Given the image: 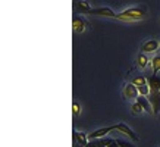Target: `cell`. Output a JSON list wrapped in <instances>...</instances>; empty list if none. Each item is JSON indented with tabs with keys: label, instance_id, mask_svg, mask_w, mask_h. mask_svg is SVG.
Listing matches in <instances>:
<instances>
[{
	"label": "cell",
	"instance_id": "6da1fadb",
	"mask_svg": "<svg viewBox=\"0 0 160 147\" xmlns=\"http://www.w3.org/2000/svg\"><path fill=\"white\" fill-rule=\"evenodd\" d=\"M146 15H147V10L144 8H131V9H125L121 13H116V19L126 21V22L141 21L146 18Z\"/></svg>",
	"mask_w": 160,
	"mask_h": 147
},
{
	"label": "cell",
	"instance_id": "7a4b0ae2",
	"mask_svg": "<svg viewBox=\"0 0 160 147\" xmlns=\"http://www.w3.org/2000/svg\"><path fill=\"white\" fill-rule=\"evenodd\" d=\"M123 96H125V99H128V100H137V99L140 97L138 87L132 83H126L125 87H123Z\"/></svg>",
	"mask_w": 160,
	"mask_h": 147
},
{
	"label": "cell",
	"instance_id": "3957f363",
	"mask_svg": "<svg viewBox=\"0 0 160 147\" xmlns=\"http://www.w3.org/2000/svg\"><path fill=\"white\" fill-rule=\"evenodd\" d=\"M85 27H87V22L84 19L82 16H73L72 19V29L75 34H82L84 31H85Z\"/></svg>",
	"mask_w": 160,
	"mask_h": 147
},
{
	"label": "cell",
	"instance_id": "277c9868",
	"mask_svg": "<svg viewBox=\"0 0 160 147\" xmlns=\"http://www.w3.org/2000/svg\"><path fill=\"white\" fill-rule=\"evenodd\" d=\"M148 100H150L151 106H153L154 115H157V113L160 112V90H151Z\"/></svg>",
	"mask_w": 160,
	"mask_h": 147
},
{
	"label": "cell",
	"instance_id": "5b68a950",
	"mask_svg": "<svg viewBox=\"0 0 160 147\" xmlns=\"http://www.w3.org/2000/svg\"><path fill=\"white\" fill-rule=\"evenodd\" d=\"M115 129V125H112V127H106V128H98L96 131H92L88 134V138L90 140H98V138H104L109 134L110 131Z\"/></svg>",
	"mask_w": 160,
	"mask_h": 147
},
{
	"label": "cell",
	"instance_id": "8992f818",
	"mask_svg": "<svg viewBox=\"0 0 160 147\" xmlns=\"http://www.w3.org/2000/svg\"><path fill=\"white\" fill-rule=\"evenodd\" d=\"M73 8H75V12L78 13H90L91 12V6L90 3H87L85 0H73Z\"/></svg>",
	"mask_w": 160,
	"mask_h": 147
},
{
	"label": "cell",
	"instance_id": "52a82bcc",
	"mask_svg": "<svg viewBox=\"0 0 160 147\" xmlns=\"http://www.w3.org/2000/svg\"><path fill=\"white\" fill-rule=\"evenodd\" d=\"M159 47H160L159 40H147V41H144L142 46H141V52H142V53H153V52H156Z\"/></svg>",
	"mask_w": 160,
	"mask_h": 147
},
{
	"label": "cell",
	"instance_id": "ba28073f",
	"mask_svg": "<svg viewBox=\"0 0 160 147\" xmlns=\"http://www.w3.org/2000/svg\"><path fill=\"white\" fill-rule=\"evenodd\" d=\"M115 129H116V131H119V132H122V134H125V135H128V137L131 138V140H134V141H138L137 134L132 131L128 125H125V124H116V125H115Z\"/></svg>",
	"mask_w": 160,
	"mask_h": 147
},
{
	"label": "cell",
	"instance_id": "9c48e42d",
	"mask_svg": "<svg viewBox=\"0 0 160 147\" xmlns=\"http://www.w3.org/2000/svg\"><path fill=\"white\" fill-rule=\"evenodd\" d=\"M90 15H100V16H107V18H116V13L110 8H96V9H91Z\"/></svg>",
	"mask_w": 160,
	"mask_h": 147
},
{
	"label": "cell",
	"instance_id": "30bf717a",
	"mask_svg": "<svg viewBox=\"0 0 160 147\" xmlns=\"http://www.w3.org/2000/svg\"><path fill=\"white\" fill-rule=\"evenodd\" d=\"M88 140H90V138H88V134L73 129V141L77 143V144H81V146L85 147L88 144Z\"/></svg>",
	"mask_w": 160,
	"mask_h": 147
},
{
	"label": "cell",
	"instance_id": "8fae6325",
	"mask_svg": "<svg viewBox=\"0 0 160 147\" xmlns=\"http://www.w3.org/2000/svg\"><path fill=\"white\" fill-rule=\"evenodd\" d=\"M137 102L142 106L144 112L150 113V115H151V113L154 115V112H153V106H151V103H150V100H148V97H146V96H140V97L137 99Z\"/></svg>",
	"mask_w": 160,
	"mask_h": 147
},
{
	"label": "cell",
	"instance_id": "7c38bea8",
	"mask_svg": "<svg viewBox=\"0 0 160 147\" xmlns=\"http://www.w3.org/2000/svg\"><path fill=\"white\" fill-rule=\"evenodd\" d=\"M148 58H147V54L146 53H142L141 52L138 56H137V65H138V68L140 69H146L147 68V65H148Z\"/></svg>",
	"mask_w": 160,
	"mask_h": 147
},
{
	"label": "cell",
	"instance_id": "4fadbf2b",
	"mask_svg": "<svg viewBox=\"0 0 160 147\" xmlns=\"http://www.w3.org/2000/svg\"><path fill=\"white\" fill-rule=\"evenodd\" d=\"M151 65H153V75H157L160 71V56H156V58L151 59Z\"/></svg>",
	"mask_w": 160,
	"mask_h": 147
},
{
	"label": "cell",
	"instance_id": "5bb4252c",
	"mask_svg": "<svg viewBox=\"0 0 160 147\" xmlns=\"http://www.w3.org/2000/svg\"><path fill=\"white\" fill-rule=\"evenodd\" d=\"M131 110H132V113H134V115H141V113L144 112V109H142V106H141L140 103L137 102H134L132 103V106H131Z\"/></svg>",
	"mask_w": 160,
	"mask_h": 147
},
{
	"label": "cell",
	"instance_id": "9a60e30c",
	"mask_svg": "<svg viewBox=\"0 0 160 147\" xmlns=\"http://www.w3.org/2000/svg\"><path fill=\"white\" fill-rule=\"evenodd\" d=\"M131 83L135 84L137 87H140V85H146V84H148V81H147L144 77H134Z\"/></svg>",
	"mask_w": 160,
	"mask_h": 147
},
{
	"label": "cell",
	"instance_id": "2e32d148",
	"mask_svg": "<svg viewBox=\"0 0 160 147\" xmlns=\"http://www.w3.org/2000/svg\"><path fill=\"white\" fill-rule=\"evenodd\" d=\"M150 85L148 84H146V85H140L138 87V93H140V96H150Z\"/></svg>",
	"mask_w": 160,
	"mask_h": 147
},
{
	"label": "cell",
	"instance_id": "e0dca14e",
	"mask_svg": "<svg viewBox=\"0 0 160 147\" xmlns=\"http://www.w3.org/2000/svg\"><path fill=\"white\" fill-rule=\"evenodd\" d=\"M72 112L73 115H81V104L77 102H73L72 103Z\"/></svg>",
	"mask_w": 160,
	"mask_h": 147
},
{
	"label": "cell",
	"instance_id": "ac0fdd59",
	"mask_svg": "<svg viewBox=\"0 0 160 147\" xmlns=\"http://www.w3.org/2000/svg\"><path fill=\"white\" fill-rule=\"evenodd\" d=\"M118 144H119V147H135L129 141H123V140H118Z\"/></svg>",
	"mask_w": 160,
	"mask_h": 147
},
{
	"label": "cell",
	"instance_id": "d6986e66",
	"mask_svg": "<svg viewBox=\"0 0 160 147\" xmlns=\"http://www.w3.org/2000/svg\"><path fill=\"white\" fill-rule=\"evenodd\" d=\"M107 147H119V144H118V140H116V138H112V140H110V144H109Z\"/></svg>",
	"mask_w": 160,
	"mask_h": 147
},
{
	"label": "cell",
	"instance_id": "ffe728a7",
	"mask_svg": "<svg viewBox=\"0 0 160 147\" xmlns=\"http://www.w3.org/2000/svg\"><path fill=\"white\" fill-rule=\"evenodd\" d=\"M85 147H97V146H96V143H94V141H92V143H90V141H88V144H87V146H85Z\"/></svg>",
	"mask_w": 160,
	"mask_h": 147
},
{
	"label": "cell",
	"instance_id": "44dd1931",
	"mask_svg": "<svg viewBox=\"0 0 160 147\" xmlns=\"http://www.w3.org/2000/svg\"><path fill=\"white\" fill-rule=\"evenodd\" d=\"M159 44H160V38H159Z\"/></svg>",
	"mask_w": 160,
	"mask_h": 147
},
{
	"label": "cell",
	"instance_id": "7402d4cb",
	"mask_svg": "<svg viewBox=\"0 0 160 147\" xmlns=\"http://www.w3.org/2000/svg\"><path fill=\"white\" fill-rule=\"evenodd\" d=\"M159 90H160V87H159Z\"/></svg>",
	"mask_w": 160,
	"mask_h": 147
}]
</instances>
